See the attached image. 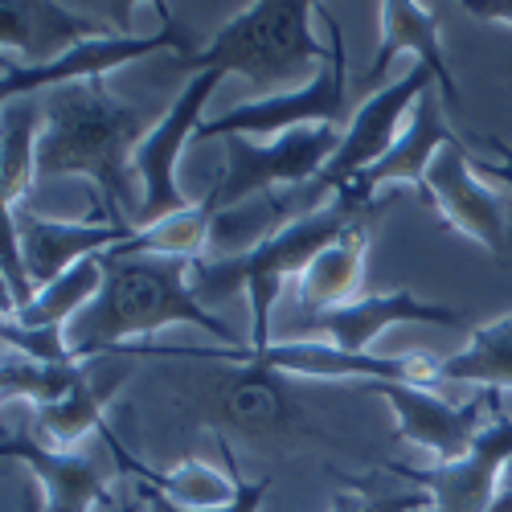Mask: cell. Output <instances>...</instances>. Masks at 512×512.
<instances>
[{
	"mask_svg": "<svg viewBox=\"0 0 512 512\" xmlns=\"http://www.w3.org/2000/svg\"><path fill=\"white\" fill-rule=\"evenodd\" d=\"M103 291L66 324V345L74 361H95L132 349V336H152L168 324H193L238 349L226 320L213 316L189 283L193 263L160 259V254H119L103 250Z\"/></svg>",
	"mask_w": 512,
	"mask_h": 512,
	"instance_id": "obj_1",
	"label": "cell"
},
{
	"mask_svg": "<svg viewBox=\"0 0 512 512\" xmlns=\"http://www.w3.org/2000/svg\"><path fill=\"white\" fill-rule=\"evenodd\" d=\"M152 111L111 99L107 82H70L46 95V127L37 144V181L87 177L99 189V222L132 226L127 177L132 156L152 132Z\"/></svg>",
	"mask_w": 512,
	"mask_h": 512,
	"instance_id": "obj_2",
	"label": "cell"
},
{
	"mask_svg": "<svg viewBox=\"0 0 512 512\" xmlns=\"http://www.w3.org/2000/svg\"><path fill=\"white\" fill-rule=\"evenodd\" d=\"M365 218H369V205L357 197L353 185H345L332 193L328 205L287 222L259 246H250L242 254H222V259H213V263H193L189 283L205 308H213L234 291H246L250 295V345L246 349H267V345H275L271 316H275L279 291L291 279H300L324 246H332L340 234L353 230Z\"/></svg>",
	"mask_w": 512,
	"mask_h": 512,
	"instance_id": "obj_3",
	"label": "cell"
},
{
	"mask_svg": "<svg viewBox=\"0 0 512 512\" xmlns=\"http://www.w3.org/2000/svg\"><path fill=\"white\" fill-rule=\"evenodd\" d=\"M312 9L308 0H259L246 5L238 17H230L205 46L181 54V66L201 74V70H222V74H242L259 99L287 95L291 82L316 78L340 46V25L324 13V25L332 41L312 37Z\"/></svg>",
	"mask_w": 512,
	"mask_h": 512,
	"instance_id": "obj_4",
	"label": "cell"
},
{
	"mask_svg": "<svg viewBox=\"0 0 512 512\" xmlns=\"http://www.w3.org/2000/svg\"><path fill=\"white\" fill-rule=\"evenodd\" d=\"M127 357H181V361H226L254 373H291V377H324V381H406V386H435L439 361L435 357H373L345 353L328 340H279L267 349H156L132 345Z\"/></svg>",
	"mask_w": 512,
	"mask_h": 512,
	"instance_id": "obj_5",
	"label": "cell"
},
{
	"mask_svg": "<svg viewBox=\"0 0 512 512\" xmlns=\"http://www.w3.org/2000/svg\"><path fill=\"white\" fill-rule=\"evenodd\" d=\"M340 136L345 132H336L328 123L295 127V132H283L267 144H254L250 136H226V164L213 177L222 213L238 209L246 197L316 185L340 148Z\"/></svg>",
	"mask_w": 512,
	"mask_h": 512,
	"instance_id": "obj_6",
	"label": "cell"
},
{
	"mask_svg": "<svg viewBox=\"0 0 512 512\" xmlns=\"http://www.w3.org/2000/svg\"><path fill=\"white\" fill-rule=\"evenodd\" d=\"M226 74L222 70H201L185 82V91L173 99V107H168L156 123L152 132L144 136V144L136 148L132 156V173L140 177L144 185V201H140V213H136V230L140 226H152L160 218H173V213L189 209L193 201H185L181 185H177V160L185 152L189 140H197V127L205 123L201 111L209 103V95L218 91V82Z\"/></svg>",
	"mask_w": 512,
	"mask_h": 512,
	"instance_id": "obj_7",
	"label": "cell"
},
{
	"mask_svg": "<svg viewBox=\"0 0 512 512\" xmlns=\"http://www.w3.org/2000/svg\"><path fill=\"white\" fill-rule=\"evenodd\" d=\"M422 197L443 218V226L476 238L488 254L512 267V201L476 177L472 152L463 140L447 144L422 181Z\"/></svg>",
	"mask_w": 512,
	"mask_h": 512,
	"instance_id": "obj_8",
	"label": "cell"
},
{
	"mask_svg": "<svg viewBox=\"0 0 512 512\" xmlns=\"http://www.w3.org/2000/svg\"><path fill=\"white\" fill-rule=\"evenodd\" d=\"M508 463H512V418L504 414L500 390H492V418L467 455L435 467H410V463H386V467L394 476L418 484L435 500V512H488Z\"/></svg>",
	"mask_w": 512,
	"mask_h": 512,
	"instance_id": "obj_9",
	"label": "cell"
},
{
	"mask_svg": "<svg viewBox=\"0 0 512 512\" xmlns=\"http://www.w3.org/2000/svg\"><path fill=\"white\" fill-rule=\"evenodd\" d=\"M160 9V33H148V37H132V33H111V37H95V41H82L70 54H62L58 62L50 66H17V62H5V74H0V99L13 103V99H29L37 91H54V87H70V82H91V78H103L107 70L123 66V62H136L152 50H177L189 54L197 50L193 41L177 29L173 13L168 5H156Z\"/></svg>",
	"mask_w": 512,
	"mask_h": 512,
	"instance_id": "obj_10",
	"label": "cell"
},
{
	"mask_svg": "<svg viewBox=\"0 0 512 512\" xmlns=\"http://www.w3.org/2000/svg\"><path fill=\"white\" fill-rule=\"evenodd\" d=\"M431 87H439L435 74L426 70L422 62H414L398 82L373 91V95L357 107V115L349 119L345 136H340L336 156L328 160V168L320 173V185L336 193V189L353 185L361 173H369V168L398 144L402 127L410 123V111L418 107V99L431 91Z\"/></svg>",
	"mask_w": 512,
	"mask_h": 512,
	"instance_id": "obj_11",
	"label": "cell"
},
{
	"mask_svg": "<svg viewBox=\"0 0 512 512\" xmlns=\"http://www.w3.org/2000/svg\"><path fill=\"white\" fill-rule=\"evenodd\" d=\"M345 82H349V66H345V41H340L336 58L312 82H304V87H295L287 95L238 103L218 119H205L197 127V140H209V136H283V132L312 127V123L336 127V119L345 115Z\"/></svg>",
	"mask_w": 512,
	"mask_h": 512,
	"instance_id": "obj_12",
	"label": "cell"
},
{
	"mask_svg": "<svg viewBox=\"0 0 512 512\" xmlns=\"http://www.w3.org/2000/svg\"><path fill=\"white\" fill-rule=\"evenodd\" d=\"M365 390L390 402V410L398 414L402 443L439 455V463L472 451L476 435L492 418V390H480L459 406L443 402L431 386H406V381H365Z\"/></svg>",
	"mask_w": 512,
	"mask_h": 512,
	"instance_id": "obj_13",
	"label": "cell"
},
{
	"mask_svg": "<svg viewBox=\"0 0 512 512\" xmlns=\"http://www.w3.org/2000/svg\"><path fill=\"white\" fill-rule=\"evenodd\" d=\"M390 324H443V328H459L463 316L455 308H443V304H422V300H414L406 287H398V291H386V295H357V300L340 304V308H328V312H316V316H295L287 340H316L324 332L328 345L365 357L369 345Z\"/></svg>",
	"mask_w": 512,
	"mask_h": 512,
	"instance_id": "obj_14",
	"label": "cell"
},
{
	"mask_svg": "<svg viewBox=\"0 0 512 512\" xmlns=\"http://www.w3.org/2000/svg\"><path fill=\"white\" fill-rule=\"evenodd\" d=\"M5 230L21 242L25 267H29L37 287L54 283L62 271L78 267L82 259H95V254H103V250H115L136 234V226H115V222H99V218H91V222H50V218H37V213L25 209V205L5 209Z\"/></svg>",
	"mask_w": 512,
	"mask_h": 512,
	"instance_id": "obj_15",
	"label": "cell"
},
{
	"mask_svg": "<svg viewBox=\"0 0 512 512\" xmlns=\"http://www.w3.org/2000/svg\"><path fill=\"white\" fill-rule=\"evenodd\" d=\"M0 455L25 463L41 480V488H46V496H41L46 512H95L99 504H111L107 480H111V472H119L115 459L103 463L99 455L54 451V447L37 443L29 435H17V431H5Z\"/></svg>",
	"mask_w": 512,
	"mask_h": 512,
	"instance_id": "obj_16",
	"label": "cell"
},
{
	"mask_svg": "<svg viewBox=\"0 0 512 512\" xmlns=\"http://www.w3.org/2000/svg\"><path fill=\"white\" fill-rule=\"evenodd\" d=\"M111 33H119L111 21L50 5V0H33V5L5 0L0 5V54H5V62L21 54L25 66H50L74 46H82V41L111 37Z\"/></svg>",
	"mask_w": 512,
	"mask_h": 512,
	"instance_id": "obj_17",
	"label": "cell"
},
{
	"mask_svg": "<svg viewBox=\"0 0 512 512\" xmlns=\"http://www.w3.org/2000/svg\"><path fill=\"white\" fill-rule=\"evenodd\" d=\"M443 95H439V87H431L422 99H418V107L410 111V123L402 127V136H398V144L381 156L369 173H361L357 181H353V189H357V197L369 205L373 201V193L377 189H386V185H414L418 193H422V181H426V173H431V164H435V156L447 148V144H455L459 136L447 127V119H443Z\"/></svg>",
	"mask_w": 512,
	"mask_h": 512,
	"instance_id": "obj_18",
	"label": "cell"
},
{
	"mask_svg": "<svg viewBox=\"0 0 512 512\" xmlns=\"http://www.w3.org/2000/svg\"><path fill=\"white\" fill-rule=\"evenodd\" d=\"M103 357L91 361V369L82 373V381L62 394L58 402L50 406H37L33 410V426H37V443H46L54 451H74L82 439L91 435H103L107 431V402L111 394L132 377V365H127V353H115V365L111 369H99Z\"/></svg>",
	"mask_w": 512,
	"mask_h": 512,
	"instance_id": "obj_19",
	"label": "cell"
},
{
	"mask_svg": "<svg viewBox=\"0 0 512 512\" xmlns=\"http://www.w3.org/2000/svg\"><path fill=\"white\" fill-rule=\"evenodd\" d=\"M377 9H381V41H377V54H373L365 78H381L398 54H414V62H422L426 70L435 74L443 107L455 111L459 107V87H455V78H451L447 54H443L435 9L410 5V0H390V5H377Z\"/></svg>",
	"mask_w": 512,
	"mask_h": 512,
	"instance_id": "obj_20",
	"label": "cell"
},
{
	"mask_svg": "<svg viewBox=\"0 0 512 512\" xmlns=\"http://www.w3.org/2000/svg\"><path fill=\"white\" fill-rule=\"evenodd\" d=\"M365 250H369V218L345 230L332 246H324L308 271L300 275V312L316 316L328 308H340L361 295L365 279Z\"/></svg>",
	"mask_w": 512,
	"mask_h": 512,
	"instance_id": "obj_21",
	"label": "cell"
},
{
	"mask_svg": "<svg viewBox=\"0 0 512 512\" xmlns=\"http://www.w3.org/2000/svg\"><path fill=\"white\" fill-rule=\"evenodd\" d=\"M218 185H209L201 201H193L189 209L173 213V218H160L152 226H140L123 246H115L119 254H160V259H185V263H201V250L213 242V226H218Z\"/></svg>",
	"mask_w": 512,
	"mask_h": 512,
	"instance_id": "obj_22",
	"label": "cell"
},
{
	"mask_svg": "<svg viewBox=\"0 0 512 512\" xmlns=\"http://www.w3.org/2000/svg\"><path fill=\"white\" fill-rule=\"evenodd\" d=\"M41 127H46V99H25V103H5L0 111V197L5 209L21 205V197L37 181V144H41Z\"/></svg>",
	"mask_w": 512,
	"mask_h": 512,
	"instance_id": "obj_23",
	"label": "cell"
},
{
	"mask_svg": "<svg viewBox=\"0 0 512 512\" xmlns=\"http://www.w3.org/2000/svg\"><path fill=\"white\" fill-rule=\"evenodd\" d=\"M439 381H472L480 390H512V312L480 324L467 349L439 361Z\"/></svg>",
	"mask_w": 512,
	"mask_h": 512,
	"instance_id": "obj_24",
	"label": "cell"
},
{
	"mask_svg": "<svg viewBox=\"0 0 512 512\" xmlns=\"http://www.w3.org/2000/svg\"><path fill=\"white\" fill-rule=\"evenodd\" d=\"M99 291H103V263L95 254V259H82L78 267L62 271L54 283L37 287L33 304L25 312H17V320L25 328H66Z\"/></svg>",
	"mask_w": 512,
	"mask_h": 512,
	"instance_id": "obj_25",
	"label": "cell"
},
{
	"mask_svg": "<svg viewBox=\"0 0 512 512\" xmlns=\"http://www.w3.org/2000/svg\"><path fill=\"white\" fill-rule=\"evenodd\" d=\"M91 369V361H37V357H25V353H13L5 349V365H0V402H33L37 406H50L58 402L62 394H70L82 373Z\"/></svg>",
	"mask_w": 512,
	"mask_h": 512,
	"instance_id": "obj_26",
	"label": "cell"
},
{
	"mask_svg": "<svg viewBox=\"0 0 512 512\" xmlns=\"http://www.w3.org/2000/svg\"><path fill=\"white\" fill-rule=\"evenodd\" d=\"M218 451H222V463H226V476L234 480V500H230V504H218V508H181V504H173L168 496H160L152 484H140L136 496L148 504V512H259L263 500H267L271 480H267V476H263V480H246V476L238 472V455H234V447H230L226 435H218Z\"/></svg>",
	"mask_w": 512,
	"mask_h": 512,
	"instance_id": "obj_27",
	"label": "cell"
},
{
	"mask_svg": "<svg viewBox=\"0 0 512 512\" xmlns=\"http://www.w3.org/2000/svg\"><path fill=\"white\" fill-rule=\"evenodd\" d=\"M0 336H5V349L37 357V361H74L70 345H66V328H25L17 316H0Z\"/></svg>",
	"mask_w": 512,
	"mask_h": 512,
	"instance_id": "obj_28",
	"label": "cell"
},
{
	"mask_svg": "<svg viewBox=\"0 0 512 512\" xmlns=\"http://www.w3.org/2000/svg\"><path fill=\"white\" fill-rule=\"evenodd\" d=\"M275 390L263 381V373L254 369H242L234 377V394H230V414L242 418V422H267L275 414Z\"/></svg>",
	"mask_w": 512,
	"mask_h": 512,
	"instance_id": "obj_29",
	"label": "cell"
},
{
	"mask_svg": "<svg viewBox=\"0 0 512 512\" xmlns=\"http://www.w3.org/2000/svg\"><path fill=\"white\" fill-rule=\"evenodd\" d=\"M422 508H435V500L426 496L422 488L418 492H398V496H365L357 488V496L340 492L332 500V512H422Z\"/></svg>",
	"mask_w": 512,
	"mask_h": 512,
	"instance_id": "obj_30",
	"label": "cell"
},
{
	"mask_svg": "<svg viewBox=\"0 0 512 512\" xmlns=\"http://www.w3.org/2000/svg\"><path fill=\"white\" fill-rule=\"evenodd\" d=\"M476 140L492 152V160H488V156H472L476 173H488L492 181H500V185H508V189H512V148H508L500 136H476Z\"/></svg>",
	"mask_w": 512,
	"mask_h": 512,
	"instance_id": "obj_31",
	"label": "cell"
},
{
	"mask_svg": "<svg viewBox=\"0 0 512 512\" xmlns=\"http://www.w3.org/2000/svg\"><path fill=\"white\" fill-rule=\"evenodd\" d=\"M459 9H467V17H476V21L512 25V0H463Z\"/></svg>",
	"mask_w": 512,
	"mask_h": 512,
	"instance_id": "obj_32",
	"label": "cell"
},
{
	"mask_svg": "<svg viewBox=\"0 0 512 512\" xmlns=\"http://www.w3.org/2000/svg\"><path fill=\"white\" fill-rule=\"evenodd\" d=\"M136 508H140V496H136V500H127V504H119L115 512H136ZM21 512H46V504H41V496H37L33 488L21 492Z\"/></svg>",
	"mask_w": 512,
	"mask_h": 512,
	"instance_id": "obj_33",
	"label": "cell"
},
{
	"mask_svg": "<svg viewBox=\"0 0 512 512\" xmlns=\"http://www.w3.org/2000/svg\"><path fill=\"white\" fill-rule=\"evenodd\" d=\"M488 512H512V463H508V472L500 480V492H496V500H492Z\"/></svg>",
	"mask_w": 512,
	"mask_h": 512,
	"instance_id": "obj_34",
	"label": "cell"
}]
</instances>
